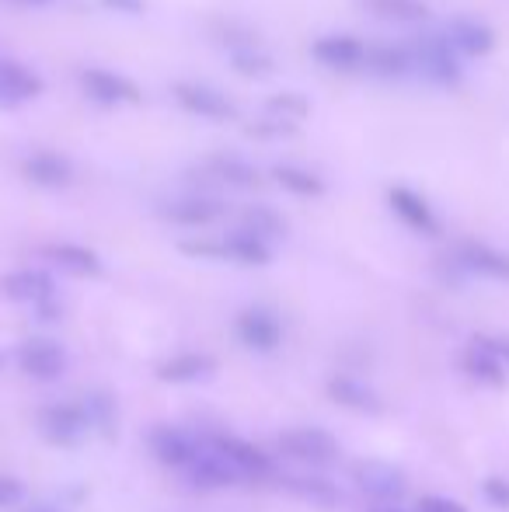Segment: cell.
Wrapping results in <instances>:
<instances>
[{"label":"cell","mask_w":509,"mask_h":512,"mask_svg":"<svg viewBox=\"0 0 509 512\" xmlns=\"http://www.w3.org/2000/svg\"><path fill=\"white\" fill-rule=\"evenodd\" d=\"M18 366L32 380H56L67 370V352L49 338H28L18 349Z\"/></svg>","instance_id":"ba28073f"},{"label":"cell","mask_w":509,"mask_h":512,"mask_svg":"<svg viewBox=\"0 0 509 512\" xmlns=\"http://www.w3.org/2000/svg\"><path fill=\"white\" fill-rule=\"evenodd\" d=\"M367 53H370V42L356 39L349 32L321 35L311 46L314 60L328 70H339V74H360V70H367Z\"/></svg>","instance_id":"7a4b0ae2"},{"label":"cell","mask_w":509,"mask_h":512,"mask_svg":"<svg viewBox=\"0 0 509 512\" xmlns=\"http://www.w3.org/2000/svg\"><path fill=\"white\" fill-rule=\"evenodd\" d=\"M440 32H443V39L450 42V49H454L461 60L489 56L492 49H496V32H492L482 18H468V14H461V18H450Z\"/></svg>","instance_id":"8992f818"},{"label":"cell","mask_w":509,"mask_h":512,"mask_svg":"<svg viewBox=\"0 0 509 512\" xmlns=\"http://www.w3.org/2000/svg\"><path fill=\"white\" fill-rule=\"evenodd\" d=\"M164 220L182 223V227H206L213 223L220 213H224V203L210 192H185V196H175L161 206Z\"/></svg>","instance_id":"8fae6325"},{"label":"cell","mask_w":509,"mask_h":512,"mask_svg":"<svg viewBox=\"0 0 509 512\" xmlns=\"http://www.w3.org/2000/svg\"><path fill=\"white\" fill-rule=\"evenodd\" d=\"M21 499V481L7 478V474H0V509L14 506V502Z\"/></svg>","instance_id":"e575fe53"},{"label":"cell","mask_w":509,"mask_h":512,"mask_svg":"<svg viewBox=\"0 0 509 512\" xmlns=\"http://www.w3.org/2000/svg\"><path fill=\"white\" fill-rule=\"evenodd\" d=\"M419 512H468L457 499H447V495H422Z\"/></svg>","instance_id":"d6a6232c"},{"label":"cell","mask_w":509,"mask_h":512,"mask_svg":"<svg viewBox=\"0 0 509 512\" xmlns=\"http://www.w3.org/2000/svg\"><path fill=\"white\" fill-rule=\"evenodd\" d=\"M381 512H401V509H381Z\"/></svg>","instance_id":"74e56055"},{"label":"cell","mask_w":509,"mask_h":512,"mask_svg":"<svg viewBox=\"0 0 509 512\" xmlns=\"http://www.w3.org/2000/svg\"><path fill=\"white\" fill-rule=\"evenodd\" d=\"M4 293L14 304H28V307H49L56 300V283L49 272L39 269H14L4 276Z\"/></svg>","instance_id":"9c48e42d"},{"label":"cell","mask_w":509,"mask_h":512,"mask_svg":"<svg viewBox=\"0 0 509 512\" xmlns=\"http://www.w3.org/2000/svg\"><path fill=\"white\" fill-rule=\"evenodd\" d=\"M367 7L387 21H422L426 18V4H419V0H367Z\"/></svg>","instance_id":"4dcf8cb0"},{"label":"cell","mask_w":509,"mask_h":512,"mask_svg":"<svg viewBox=\"0 0 509 512\" xmlns=\"http://www.w3.org/2000/svg\"><path fill=\"white\" fill-rule=\"evenodd\" d=\"M238 338L255 352H272L283 342V328L276 314H269L265 307H252L238 317Z\"/></svg>","instance_id":"e0dca14e"},{"label":"cell","mask_w":509,"mask_h":512,"mask_svg":"<svg viewBox=\"0 0 509 512\" xmlns=\"http://www.w3.org/2000/svg\"><path fill=\"white\" fill-rule=\"evenodd\" d=\"M42 81L35 70H28L25 63L18 60H4L0 56V105L4 108H18L32 98H39Z\"/></svg>","instance_id":"9a60e30c"},{"label":"cell","mask_w":509,"mask_h":512,"mask_svg":"<svg viewBox=\"0 0 509 512\" xmlns=\"http://www.w3.org/2000/svg\"><path fill=\"white\" fill-rule=\"evenodd\" d=\"M206 175L217 185H227V189H255L258 185V171L252 161L238 154H217L206 161Z\"/></svg>","instance_id":"ffe728a7"},{"label":"cell","mask_w":509,"mask_h":512,"mask_svg":"<svg viewBox=\"0 0 509 512\" xmlns=\"http://www.w3.org/2000/svg\"><path fill=\"white\" fill-rule=\"evenodd\" d=\"M367 70L377 77H408L412 74V56L408 46H370L367 53Z\"/></svg>","instance_id":"d4e9b609"},{"label":"cell","mask_w":509,"mask_h":512,"mask_svg":"<svg viewBox=\"0 0 509 512\" xmlns=\"http://www.w3.org/2000/svg\"><path fill=\"white\" fill-rule=\"evenodd\" d=\"M210 446L234 467V474H238V478H265V474L272 471L269 453H262L255 443H248V439L217 436V439H210Z\"/></svg>","instance_id":"30bf717a"},{"label":"cell","mask_w":509,"mask_h":512,"mask_svg":"<svg viewBox=\"0 0 509 512\" xmlns=\"http://www.w3.org/2000/svg\"><path fill=\"white\" fill-rule=\"evenodd\" d=\"M14 4H21V7H42V4H53V0H14Z\"/></svg>","instance_id":"8d00e7d4"},{"label":"cell","mask_w":509,"mask_h":512,"mask_svg":"<svg viewBox=\"0 0 509 512\" xmlns=\"http://www.w3.org/2000/svg\"><path fill=\"white\" fill-rule=\"evenodd\" d=\"M332 398L339 401V405L346 408H356V411H377L381 408V401H377V394L370 391V387H363L360 380H332Z\"/></svg>","instance_id":"83f0119b"},{"label":"cell","mask_w":509,"mask_h":512,"mask_svg":"<svg viewBox=\"0 0 509 512\" xmlns=\"http://www.w3.org/2000/svg\"><path fill=\"white\" fill-rule=\"evenodd\" d=\"M265 115H276V119L297 126V122H304L311 115V102L304 95H297V91H286V95H276L265 102Z\"/></svg>","instance_id":"f546056e"},{"label":"cell","mask_w":509,"mask_h":512,"mask_svg":"<svg viewBox=\"0 0 509 512\" xmlns=\"http://www.w3.org/2000/svg\"><path fill=\"white\" fill-rule=\"evenodd\" d=\"M171 98L189 115H199V119H210V122H227L238 115V105H234L224 91H217L213 84H203V81L171 84Z\"/></svg>","instance_id":"3957f363"},{"label":"cell","mask_w":509,"mask_h":512,"mask_svg":"<svg viewBox=\"0 0 509 512\" xmlns=\"http://www.w3.org/2000/svg\"><path fill=\"white\" fill-rule=\"evenodd\" d=\"M109 7H119V11H140L143 0H105Z\"/></svg>","instance_id":"d590c367"},{"label":"cell","mask_w":509,"mask_h":512,"mask_svg":"<svg viewBox=\"0 0 509 512\" xmlns=\"http://www.w3.org/2000/svg\"><path fill=\"white\" fill-rule=\"evenodd\" d=\"M185 471H189L192 485H199V488H227V485H234V481H241L238 474H234V467L210 446V439H206L203 453H199Z\"/></svg>","instance_id":"ac0fdd59"},{"label":"cell","mask_w":509,"mask_h":512,"mask_svg":"<svg viewBox=\"0 0 509 512\" xmlns=\"http://www.w3.org/2000/svg\"><path fill=\"white\" fill-rule=\"evenodd\" d=\"M39 429L53 443H77L91 429V415L77 405H49L39 411Z\"/></svg>","instance_id":"5bb4252c"},{"label":"cell","mask_w":509,"mask_h":512,"mask_svg":"<svg viewBox=\"0 0 509 512\" xmlns=\"http://www.w3.org/2000/svg\"><path fill=\"white\" fill-rule=\"evenodd\" d=\"M206 439L192 436V432L185 429H157L154 436H150V450H154V457L161 460V464H171V467H189L192 460L203 453Z\"/></svg>","instance_id":"4fadbf2b"},{"label":"cell","mask_w":509,"mask_h":512,"mask_svg":"<svg viewBox=\"0 0 509 512\" xmlns=\"http://www.w3.org/2000/svg\"><path fill=\"white\" fill-rule=\"evenodd\" d=\"M81 91L102 108H119V105L140 102V88H136L126 74H116V70H105V67L81 70Z\"/></svg>","instance_id":"277c9868"},{"label":"cell","mask_w":509,"mask_h":512,"mask_svg":"<svg viewBox=\"0 0 509 512\" xmlns=\"http://www.w3.org/2000/svg\"><path fill=\"white\" fill-rule=\"evenodd\" d=\"M457 258H461V262L468 265L471 272H478V276L509 279V255H506V251H499V248H492V244H485V241L461 244Z\"/></svg>","instance_id":"44dd1931"},{"label":"cell","mask_w":509,"mask_h":512,"mask_svg":"<svg viewBox=\"0 0 509 512\" xmlns=\"http://www.w3.org/2000/svg\"><path fill=\"white\" fill-rule=\"evenodd\" d=\"M220 258H231L241 265H265L272 262V244H265L262 237L252 234L248 227H234L231 234L220 241Z\"/></svg>","instance_id":"d6986e66"},{"label":"cell","mask_w":509,"mask_h":512,"mask_svg":"<svg viewBox=\"0 0 509 512\" xmlns=\"http://www.w3.org/2000/svg\"><path fill=\"white\" fill-rule=\"evenodd\" d=\"M412 56V74H419L422 81L440 84V88H454L464 77V60L450 49V42L443 39V32H426L408 46Z\"/></svg>","instance_id":"6da1fadb"},{"label":"cell","mask_w":509,"mask_h":512,"mask_svg":"<svg viewBox=\"0 0 509 512\" xmlns=\"http://www.w3.org/2000/svg\"><path fill=\"white\" fill-rule=\"evenodd\" d=\"M290 488L311 502H335V488L325 478H290Z\"/></svg>","instance_id":"1f68e13d"},{"label":"cell","mask_w":509,"mask_h":512,"mask_svg":"<svg viewBox=\"0 0 509 512\" xmlns=\"http://www.w3.org/2000/svg\"><path fill=\"white\" fill-rule=\"evenodd\" d=\"M387 206H391V213L398 216L405 227L419 230V234H436V230H440V216L429 206V199L422 196V192L408 189V185H391V189H387Z\"/></svg>","instance_id":"52a82bcc"},{"label":"cell","mask_w":509,"mask_h":512,"mask_svg":"<svg viewBox=\"0 0 509 512\" xmlns=\"http://www.w3.org/2000/svg\"><path fill=\"white\" fill-rule=\"evenodd\" d=\"M213 370L210 356H199V352H182V356H171L168 363L157 366V377L171 380V384H192V380L206 377Z\"/></svg>","instance_id":"603a6c76"},{"label":"cell","mask_w":509,"mask_h":512,"mask_svg":"<svg viewBox=\"0 0 509 512\" xmlns=\"http://www.w3.org/2000/svg\"><path fill=\"white\" fill-rule=\"evenodd\" d=\"M227 63L245 77H269L276 70L272 56L265 49H258L255 42H231L227 46Z\"/></svg>","instance_id":"cb8c5ba5"},{"label":"cell","mask_w":509,"mask_h":512,"mask_svg":"<svg viewBox=\"0 0 509 512\" xmlns=\"http://www.w3.org/2000/svg\"><path fill=\"white\" fill-rule=\"evenodd\" d=\"M279 450H286L293 460H304V464H311V467H325L339 457L335 436H328L325 429H314V425L283 432V436H279Z\"/></svg>","instance_id":"5b68a950"},{"label":"cell","mask_w":509,"mask_h":512,"mask_svg":"<svg viewBox=\"0 0 509 512\" xmlns=\"http://www.w3.org/2000/svg\"><path fill=\"white\" fill-rule=\"evenodd\" d=\"M241 227H248V230H252V234H258L265 244L279 241V237L286 234V220L276 213V209H269V206H255V209H248V213H245V223H241Z\"/></svg>","instance_id":"f1b7e54d"},{"label":"cell","mask_w":509,"mask_h":512,"mask_svg":"<svg viewBox=\"0 0 509 512\" xmlns=\"http://www.w3.org/2000/svg\"><path fill=\"white\" fill-rule=\"evenodd\" d=\"M468 370L475 373V377L489 380V384H503V380H506V363L489 349V345L482 342V338H475V345H471Z\"/></svg>","instance_id":"4316f807"},{"label":"cell","mask_w":509,"mask_h":512,"mask_svg":"<svg viewBox=\"0 0 509 512\" xmlns=\"http://www.w3.org/2000/svg\"><path fill=\"white\" fill-rule=\"evenodd\" d=\"M46 258L53 265H60L63 272H70V276H98V272H102V258H98L91 248H84V244H74V241L49 244Z\"/></svg>","instance_id":"7402d4cb"},{"label":"cell","mask_w":509,"mask_h":512,"mask_svg":"<svg viewBox=\"0 0 509 512\" xmlns=\"http://www.w3.org/2000/svg\"><path fill=\"white\" fill-rule=\"evenodd\" d=\"M272 178H276L286 192H293V196H325V182H321L314 171L300 168V164H276Z\"/></svg>","instance_id":"484cf974"},{"label":"cell","mask_w":509,"mask_h":512,"mask_svg":"<svg viewBox=\"0 0 509 512\" xmlns=\"http://www.w3.org/2000/svg\"><path fill=\"white\" fill-rule=\"evenodd\" d=\"M28 182L42 185V189H67L74 182V164L63 154H53V150H35V154L25 157L21 164Z\"/></svg>","instance_id":"2e32d148"},{"label":"cell","mask_w":509,"mask_h":512,"mask_svg":"<svg viewBox=\"0 0 509 512\" xmlns=\"http://www.w3.org/2000/svg\"><path fill=\"white\" fill-rule=\"evenodd\" d=\"M35 512H53V509H35Z\"/></svg>","instance_id":"f35d334b"},{"label":"cell","mask_w":509,"mask_h":512,"mask_svg":"<svg viewBox=\"0 0 509 512\" xmlns=\"http://www.w3.org/2000/svg\"><path fill=\"white\" fill-rule=\"evenodd\" d=\"M353 478L363 492L374 495V499H381V502H398L408 488L405 474L391 464H381V460H363V464H356Z\"/></svg>","instance_id":"7c38bea8"},{"label":"cell","mask_w":509,"mask_h":512,"mask_svg":"<svg viewBox=\"0 0 509 512\" xmlns=\"http://www.w3.org/2000/svg\"><path fill=\"white\" fill-rule=\"evenodd\" d=\"M485 495H489V499L496 502L499 509H509V481L489 478V481H485Z\"/></svg>","instance_id":"836d02e7"}]
</instances>
